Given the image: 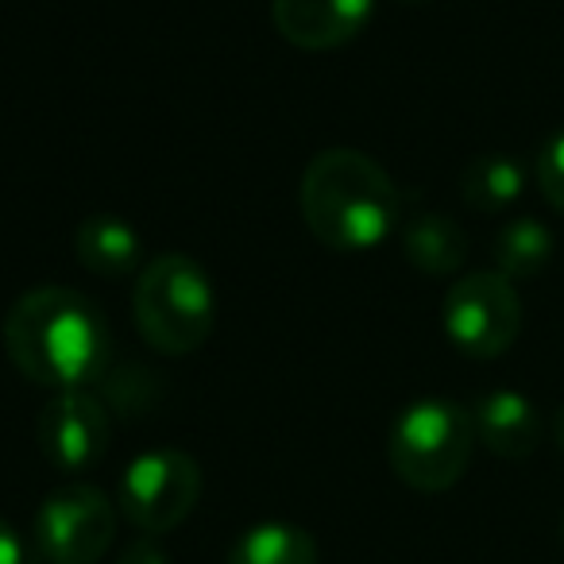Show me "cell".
<instances>
[{"label": "cell", "instance_id": "obj_3", "mask_svg": "<svg viewBox=\"0 0 564 564\" xmlns=\"http://www.w3.org/2000/svg\"><path fill=\"white\" fill-rule=\"evenodd\" d=\"M135 329L155 352L189 356L213 337L217 291L197 259L182 251L155 256L135 279L132 291Z\"/></svg>", "mask_w": 564, "mask_h": 564}, {"label": "cell", "instance_id": "obj_5", "mask_svg": "<svg viewBox=\"0 0 564 564\" xmlns=\"http://www.w3.org/2000/svg\"><path fill=\"white\" fill-rule=\"evenodd\" d=\"M202 499V468L178 448H151L124 468L117 487V507L140 533H171L194 514Z\"/></svg>", "mask_w": 564, "mask_h": 564}, {"label": "cell", "instance_id": "obj_15", "mask_svg": "<svg viewBox=\"0 0 564 564\" xmlns=\"http://www.w3.org/2000/svg\"><path fill=\"white\" fill-rule=\"evenodd\" d=\"M549 259H553V236L541 220L514 217L495 236V271L502 279H538L549 267Z\"/></svg>", "mask_w": 564, "mask_h": 564}, {"label": "cell", "instance_id": "obj_20", "mask_svg": "<svg viewBox=\"0 0 564 564\" xmlns=\"http://www.w3.org/2000/svg\"><path fill=\"white\" fill-rule=\"evenodd\" d=\"M561 545H564V514H561Z\"/></svg>", "mask_w": 564, "mask_h": 564}, {"label": "cell", "instance_id": "obj_1", "mask_svg": "<svg viewBox=\"0 0 564 564\" xmlns=\"http://www.w3.org/2000/svg\"><path fill=\"white\" fill-rule=\"evenodd\" d=\"M4 352L17 371L47 391H82L112 360L109 325L86 294L70 286H35L4 317Z\"/></svg>", "mask_w": 564, "mask_h": 564}, {"label": "cell", "instance_id": "obj_16", "mask_svg": "<svg viewBox=\"0 0 564 564\" xmlns=\"http://www.w3.org/2000/svg\"><path fill=\"white\" fill-rule=\"evenodd\" d=\"M538 189L556 213H564V132L538 151Z\"/></svg>", "mask_w": 564, "mask_h": 564}, {"label": "cell", "instance_id": "obj_10", "mask_svg": "<svg viewBox=\"0 0 564 564\" xmlns=\"http://www.w3.org/2000/svg\"><path fill=\"white\" fill-rule=\"evenodd\" d=\"M476 437L487 453L499 460H525L541 441V414L525 394L518 391H491L471 410Z\"/></svg>", "mask_w": 564, "mask_h": 564}, {"label": "cell", "instance_id": "obj_12", "mask_svg": "<svg viewBox=\"0 0 564 564\" xmlns=\"http://www.w3.org/2000/svg\"><path fill=\"white\" fill-rule=\"evenodd\" d=\"M402 251L422 274H456L468 259V236L453 217L425 209L402 225Z\"/></svg>", "mask_w": 564, "mask_h": 564}, {"label": "cell", "instance_id": "obj_19", "mask_svg": "<svg viewBox=\"0 0 564 564\" xmlns=\"http://www.w3.org/2000/svg\"><path fill=\"white\" fill-rule=\"evenodd\" d=\"M553 441H556V448L564 453V406L556 410V417H553Z\"/></svg>", "mask_w": 564, "mask_h": 564}, {"label": "cell", "instance_id": "obj_11", "mask_svg": "<svg viewBox=\"0 0 564 564\" xmlns=\"http://www.w3.org/2000/svg\"><path fill=\"white\" fill-rule=\"evenodd\" d=\"M74 256L86 271L97 279H124V274L140 271L143 243L140 232L128 225L124 217H109V213H94L78 225L74 232Z\"/></svg>", "mask_w": 564, "mask_h": 564}, {"label": "cell", "instance_id": "obj_13", "mask_svg": "<svg viewBox=\"0 0 564 564\" xmlns=\"http://www.w3.org/2000/svg\"><path fill=\"white\" fill-rule=\"evenodd\" d=\"M225 564H317V541L291 522H259L236 538Z\"/></svg>", "mask_w": 564, "mask_h": 564}, {"label": "cell", "instance_id": "obj_8", "mask_svg": "<svg viewBox=\"0 0 564 564\" xmlns=\"http://www.w3.org/2000/svg\"><path fill=\"white\" fill-rule=\"evenodd\" d=\"M40 453L55 464L58 471H86L105 460L112 441V417L101 399L82 391H55L35 422Z\"/></svg>", "mask_w": 564, "mask_h": 564}, {"label": "cell", "instance_id": "obj_17", "mask_svg": "<svg viewBox=\"0 0 564 564\" xmlns=\"http://www.w3.org/2000/svg\"><path fill=\"white\" fill-rule=\"evenodd\" d=\"M117 564H171V556H166V549L159 545V538L140 533V538H132L124 549H120Z\"/></svg>", "mask_w": 564, "mask_h": 564}, {"label": "cell", "instance_id": "obj_7", "mask_svg": "<svg viewBox=\"0 0 564 564\" xmlns=\"http://www.w3.org/2000/svg\"><path fill=\"white\" fill-rule=\"evenodd\" d=\"M32 541L51 564H97L117 541V502L94 484H66L43 499Z\"/></svg>", "mask_w": 564, "mask_h": 564}, {"label": "cell", "instance_id": "obj_6", "mask_svg": "<svg viewBox=\"0 0 564 564\" xmlns=\"http://www.w3.org/2000/svg\"><path fill=\"white\" fill-rule=\"evenodd\" d=\"M445 337L471 360H495L518 340L522 329V302L514 282L499 271H471L448 286L441 310Z\"/></svg>", "mask_w": 564, "mask_h": 564}, {"label": "cell", "instance_id": "obj_14", "mask_svg": "<svg viewBox=\"0 0 564 564\" xmlns=\"http://www.w3.org/2000/svg\"><path fill=\"white\" fill-rule=\"evenodd\" d=\"M522 189H525L522 166L507 155H479V159H471L460 174V197L476 213L514 209Z\"/></svg>", "mask_w": 564, "mask_h": 564}, {"label": "cell", "instance_id": "obj_4", "mask_svg": "<svg viewBox=\"0 0 564 564\" xmlns=\"http://www.w3.org/2000/svg\"><path fill=\"white\" fill-rule=\"evenodd\" d=\"M471 448H476V425L468 410L448 399H417L394 417L387 460L406 487L437 495L460 484Z\"/></svg>", "mask_w": 564, "mask_h": 564}, {"label": "cell", "instance_id": "obj_9", "mask_svg": "<svg viewBox=\"0 0 564 564\" xmlns=\"http://www.w3.org/2000/svg\"><path fill=\"white\" fill-rule=\"evenodd\" d=\"M376 0H271L274 32L299 51H337L371 24Z\"/></svg>", "mask_w": 564, "mask_h": 564}, {"label": "cell", "instance_id": "obj_2", "mask_svg": "<svg viewBox=\"0 0 564 564\" xmlns=\"http://www.w3.org/2000/svg\"><path fill=\"white\" fill-rule=\"evenodd\" d=\"M299 209L317 243L333 251H371L399 228L402 197L371 155L325 148L302 171Z\"/></svg>", "mask_w": 564, "mask_h": 564}, {"label": "cell", "instance_id": "obj_21", "mask_svg": "<svg viewBox=\"0 0 564 564\" xmlns=\"http://www.w3.org/2000/svg\"><path fill=\"white\" fill-rule=\"evenodd\" d=\"M406 4H425V0H406Z\"/></svg>", "mask_w": 564, "mask_h": 564}, {"label": "cell", "instance_id": "obj_18", "mask_svg": "<svg viewBox=\"0 0 564 564\" xmlns=\"http://www.w3.org/2000/svg\"><path fill=\"white\" fill-rule=\"evenodd\" d=\"M0 564H24V541L0 518Z\"/></svg>", "mask_w": 564, "mask_h": 564}]
</instances>
